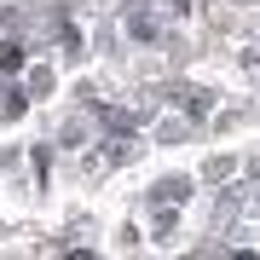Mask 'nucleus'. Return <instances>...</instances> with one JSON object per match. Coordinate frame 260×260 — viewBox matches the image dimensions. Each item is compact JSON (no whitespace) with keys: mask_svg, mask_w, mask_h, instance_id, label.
Listing matches in <instances>:
<instances>
[{"mask_svg":"<svg viewBox=\"0 0 260 260\" xmlns=\"http://www.w3.org/2000/svg\"><path fill=\"white\" fill-rule=\"evenodd\" d=\"M0 70H6V75L23 70V47H18V41H6V47H0Z\"/></svg>","mask_w":260,"mask_h":260,"instance_id":"1","label":"nucleus"}]
</instances>
